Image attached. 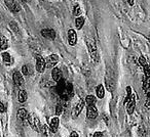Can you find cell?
<instances>
[{
	"instance_id": "cell-1",
	"label": "cell",
	"mask_w": 150,
	"mask_h": 137,
	"mask_svg": "<svg viewBox=\"0 0 150 137\" xmlns=\"http://www.w3.org/2000/svg\"><path fill=\"white\" fill-rule=\"evenodd\" d=\"M86 45H88V51H90V54H91V56H92V58L95 62H98L99 56H98V52H97L96 42L93 39H91V38H86Z\"/></svg>"
},
{
	"instance_id": "cell-2",
	"label": "cell",
	"mask_w": 150,
	"mask_h": 137,
	"mask_svg": "<svg viewBox=\"0 0 150 137\" xmlns=\"http://www.w3.org/2000/svg\"><path fill=\"white\" fill-rule=\"evenodd\" d=\"M28 122H29L30 126L32 127V129H34L35 131H40L41 125H40L39 119H38L34 114L29 115V117H28Z\"/></svg>"
},
{
	"instance_id": "cell-3",
	"label": "cell",
	"mask_w": 150,
	"mask_h": 137,
	"mask_svg": "<svg viewBox=\"0 0 150 137\" xmlns=\"http://www.w3.org/2000/svg\"><path fill=\"white\" fill-rule=\"evenodd\" d=\"M5 4H6V6L8 7L9 10L13 11V13H15L21 11V9H22L21 5H20L16 0H6V1H5Z\"/></svg>"
},
{
	"instance_id": "cell-4",
	"label": "cell",
	"mask_w": 150,
	"mask_h": 137,
	"mask_svg": "<svg viewBox=\"0 0 150 137\" xmlns=\"http://www.w3.org/2000/svg\"><path fill=\"white\" fill-rule=\"evenodd\" d=\"M84 106H86V101H84L83 99H80L79 101L76 103V106H75L74 110H73V113H72V117H73V118H76V117L79 116L80 113H81L82 110H83Z\"/></svg>"
},
{
	"instance_id": "cell-5",
	"label": "cell",
	"mask_w": 150,
	"mask_h": 137,
	"mask_svg": "<svg viewBox=\"0 0 150 137\" xmlns=\"http://www.w3.org/2000/svg\"><path fill=\"white\" fill-rule=\"evenodd\" d=\"M127 106V112L129 115H132L135 110V106H136V95L135 94H132L131 98L129 99V101L125 103Z\"/></svg>"
},
{
	"instance_id": "cell-6",
	"label": "cell",
	"mask_w": 150,
	"mask_h": 137,
	"mask_svg": "<svg viewBox=\"0 0 150 137\" xmlns=\"http://www.w3.org/2000/svg\"><path fill=\"white\" fill-rule=\"evenodd\" d=\"M58 62H59L58 55H56V54H52V55L48 56V57L45 59V68H54V66L58 64Z\"/></svg>"
},
{
	"instance_id": "cell-7",
	"label": "cell",
	"mask_w": 150,
	"mask_h": 137,
	"mask_svg": "<svg viewBox=\"0 0 150 137\" xmlns=\"http://www.w3.org/2000/svg\"><path fill=\"white\" fill-rule=\"evenodd\" d=\"M45 68V59L42 56L37 55L36 57V70L38 73H42Z\"/></svg>"
},
{
	"instance_id": "cell-8",
	"label": "cell",
	"mask_w": 150,
	"mask_h": 137,
	"mask_svg": "<svg viewBox=\"0 0 150 137\" xmlns=\"http://www.w3.org/2000/svg\"><path fill=\"white\" fill-rule=\"evenodd\" d=\"M86 116L91 120H94L98 117V110L95 106H88V110H86Z\"/></svg>"
},
{
	"instance_id": "cell-9",
	"label": "cell",
	"mask_w": 150,
	"mask_h": 137,
	"mask_svg": "<svg viewBox=\"0 0 150 137\" xmlns=\"http://www.w3.org/2000/svg\"><path fill=\"white\" fill-rule=\"evenodd\" d=\"M68 41L71 46H74L77 43V34H76L75 30L70 29L68 31Z\"/></svg>"
},
{
	"instance_id": "cell-10",
	"label": "cell",
	"mask_w": 150,
	"mask_h": 137,
	"mask_svg": "<svg viewBox=\"0 0 150 137\" xmlns=\"http://www.w3.org/2000/svg\"><path fill=\"white\" fill-rule=\"evenodd\" d=\"M13 78V82H15L16 86H18V87H21L24 84V78H23V76H22L21 72H15Z\"/></svg>"
},
{
	"instance_id": "cell-11",
	"label": "cell",
	"mask_w": 150,
	"mask_h": 137,
	"mask_svg": "<svg viewBox=\"0 0 150 137\" xmlns=\"http://www.w3.org/2000/svg\"><path fill=\"white\" fill-rule=\"evenodd\" d=\"M41 35L44 38H47V39L54 40L56 38V32L52 29H43L41 31Z\"/></svg>"
},
{
	"instance_id": "cell-12",
	"label": "cell",
	"mask_w": 150,
	"mask_h": 137,
	"mask_svg": "<svg viewBox=\"0 0 150 137\" xmlns=\"http://www.w3.org/2000/svg\"><path fill=\"white\" fill-rule=\"evenodd\" d=\"M52 77L56 82H60L62 80V72L59 68H54L52 72Z\"/></svg>"
},
{
	"instance_id": "cell-13",
	"label": "cell",
	"mask_w": 150,
	"mask_h": 137,
	"mask_svg": "<svg viewBox=\"0 0 150 137\" xmlns=\"http://www.w3.org/2000/svg\"><path fill=\"white\" fill-rule=\"evenodd\" d=\"M59 128V118H54L50 122V131L52 133H56Z\"/></svg>"
},
{
	"instance_id": "cell-14",
	"label": "cell",
	"mask_w": 150,
	"mask_h": 137,
	"mask_svg": "<svg viewBox=\"0 0 150 137\" xmlns=\"http://www.w3.org/2000/svg\"><path fill=\"white\" fill-rule=\"evenodd\" d=\"M28 117H29V114H28L27 110L25 108H20L19 112H18V119L21 121H25L28 120Z\"/></svg>"
},
{
	"instance_id": "cell-15",
	"label": "cell",
	"mask_w": 150,
	"mask_h": 137,
	"mask_svg": "<svg viewBox=\"0 0 150 137\" xmlns=\"http://www.w3.org/2000/svg\"><path fill=\"white\" fill-rule=\"evenodd\" d=\"M8 47V42H7V39L2 35L0 34V50H5Z\"/></svg>"
},
{
	"instance_id": "cell-16",
	"label": "cell",
	"mask_w": 150,
	"mask_h": 137,
	"mask_svg": "<svg viewBox=\"0 0 150 137\" xmlns=\"http://www.w3.org/2000/svg\"><path fill=\"white\" fill-rule=\"evenodd\" d=\"M96 94H97V97L102 99L105 95V89H104V86L102 84L97 86V89H96Z\"/></svg>"
},
{
	"instance_id": "cell-17",
	"label": "cell",
	"mask_w": 150,
	"mask_h": 137,
	"mask_svg": "<svg viewBox=\"0 0 150 137\" xmlns=\"http://www.w3.org/2000/svg\"><path fill=\"white\" fill-rule=\"evenodd\" d=\"M105 83H106V87H107V89H108L109 91H112V90L114 89L115 84H114V80H113L112 78L107 77L106 80H105Z\"/></svg>"
},
{
	"instance_id": "cell-18",
	"label": "cell",
	"mask_w": 150,
	"mask_h": 137,
	"mask_svg": "<svg viewBox=\"0 0 150 137\" xmlns=\"http://www.w3.org/2000/svg\"><path fill=\"white\" fill-rule=\"evenodd\" d=\"M18 99L20 102H25L27 100V92L24 89H20L19 95H18Z\"/></svg>"
},
{
	"instance_id": "cell-19",
	"label": "cell",
	"mask_w": 150,
	"mask_h": 137,
	"mask_svg": "<svg viewBox=\"0 0 150 137\" xmlns=\"http://www.w3.org/2000/svg\"><path fill=\"white\" fill-rule=\"evenodd\" d=\"M84 25V19L83 17H78L75 20V26H76V29L80 30Z\"/></svg>"
},
{
	"instance_id": "cell-20",
	"label": "cell",
	"mask_w": 150,
	"mask_h": 137,
	"mask_svg": "<svg viewBox=\"0 0 150 137\" xmlns=\"http://www.w3.org/2000/svg\"><path fill=\"white\" fill-rule=\"evenodd\" d=\"M84 101H86V103L88 104V106H95V103H96V101H97V98H96V96H94V95H88Z\"/></svg>"
},
{
	"instance_id": "cell-21",
	"label": "cell",
	"mask_w": 150,
	"mask_h": 137,
	"mask_svg": "<svg viewBox=\"0 0 150 137\" xmlns=\"http://www.w3.org/2000/svg\"><path fill=\"white\" fill-rule=\"evenodd\" d=\"M2 59H3V62H4L5 64H11V54L7 53V52H4V53H2Z\"/></svg>"
},
{
	"instance_id": "cell-22",
	"label": "cell",
	"mask_w": 150,
	"mask_h": 137,
	"mask_svg": "<svg viewBox=\"0 0 150 137\" xmlns=\"http://www.w3.org/2000/svg\"><path fill=\"white\" fill-rule=\"evenodd\" d=\"M73 15H75V17H80V15H81V9H80V6L79 4H75L74 6V9H73Z\"/></svg>"
},
{
	"instance_id": "cell-23",
	"label": "cell",
	"mask_w": 150,
	"mask_h": 137,
	"mask_svg": "<svg viewBox=\"0 0 150 137\" xmlns=\"http://www.w3.org/2000/svg\"><path fill=\"white\" fill-rule=\"evenodd\" d=\"M22 73H23L25 76L29 75V68H28V66H22Z\"/></svg>"
},
{
	"instance_id": "cell-24",
	"label": "cell",
	"mask_w": 150,
	"mask_h": 137,
	"mask_svg": "<svg viewBox=\"0 0 150 137\" xmlns=\"http://www.w3.org/2000/svg\"><path fill=\"white\" fill-rule=\"evenodd\" d=\"M139 64L141 66H144L146 64H147V60H146L145 57H143V56H140L139 57Z\"/></svg>"
},
{
	"instance_id": "cell-25",
	"label": "cell",
	"mask_w": 150,
	"mask_h": 137,
	"mask_svg": "<svg viewBox=\"0 0 150 137\" xmlns=\"http://www.w3.org/2000/svg\"><path fill=\"white\" fill-rule=\"evenodd\" d=\"M62 112H63L62 106H61V104H58V106H57V108H56V114L57 115H61V114H62Z\"/></svg>"
},
{
	"instance_id": "cell-26",
	"label": "cell",
	"mask_w": 150,
	"mask_h": 137,
	"mask_svg": "<svg viewBox=\"0 0 150 137\" xmlns=\"http://www.w3.org/2000/svg\"><path fill=\"white\" fill-rule=\"evenodd\" d=\"M5 110H6V106H5V104L3 103V102L0 101V113H4Z\"/></svg>"
},
{
	"instance_id": "cell-27",
	"label": "cell",
	"mask_w": 150,
	"mask_h": 137,
	"mask_svg": "<svg viewBox=\"0 0 150 137\" xmlns=\"http://www.w3.org/2000/svg\"><path fill=\"white\" fill-rule=\"evenodd\" d=\"M93 137H103V133L102 132H96L94 135H93Z\"/></svg>"
},
{
	"instance_id": "cell-28",
	"label": "cell",
	"mask_w": 150,
	"mask_h": 137,
	"mask_svg": "<svg viewBox=\"0 0 150 137\" xmlns=\"http://www.w3.org/2000/svg\"><path fill=\"white\" fill-rule=\"evenodd\" d=\"M70 137H79V135H78V133H77V132H75V131H73V132H71Z\"/></svg>"
},
{
	"instance_id": "cell-29",
	"label": "cell",
	"mask_w": 150,
	"mask_h": 137,
	"mask_svg": "<svg viewBox=\"0 0 150 137\" xmlns=\"http://www.w3.org/2000/svg\"><path fill=\"white\" fill-rule=\"evenodd\" d=\"M127 3L131 5V6H133L134 3H135V0H127Z\"/></svg>"
},
{
	"instance_id": "cell-30",
	"label": "cell",
	"mask_w": 150,
	"mask_h": 137,
	"mask_svg": "<svg viewBox=\"0 0 150 137\" xmlns=\"http://www.w3.org/2000/svg\"><path fill=\"white\" fill-rule=\"evenodd\" d=\"M31 0H22V2H24V3H29Z\"/></svg>"
}]
</instances>
